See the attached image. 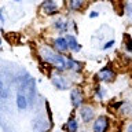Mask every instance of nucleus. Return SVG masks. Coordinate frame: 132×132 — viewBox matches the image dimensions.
Here are the masks:
<instances>
[{
	"instance_id": "obj_1",
	"label": "nucleus",
	"mask_w": 132,
	"mask_h": 132,
	"mask_svg": "<svg viewBox=\"0 0 132 132\" xmlns=\"http://www.w3.org/2000/svg\"><path fill=\"white\" fill-rule=\"evenodd\" d=\"M40 56L43 58L44 63L51 65L54 69L59 70V72L66 70V59L62 55H59L58 52H55L52 48H50V47H41Z\"/></svg>"
},
{
	"instance_id": "obj_2",
	"label": "nucleus",
	"mask_w": 132,
	"mask_h": 132,
	"mask_svg": "<svg viewBox=\"0 0 132 132\" xmlns=\"http://www.w3.org/2000/svg\"><path fill=\"white\" fill-rule=\"evenodd\" d=\"M96 77H98L99 81L110 82V81H113L116 78V73L113 72V69H111L110 66H106V68H103V69L99 70L98 74H96Z\"/></svg>"
},
{
	"instance_id": "obj_3",
	"label": "nucleus",
	"mask_w": 132,
	"mask_h": 132,
	"mask_svg": "<svg viewBox=\"0 0 132 132\" xmlns=\"http://www.w3.org/2000/svg\"><path fill=\"white\" fill-rule=\"evenodd\" d=\"M109 129V118L106 116H99L94 122V132H106Z\"/></svg>"
},
{
	"instance_id": "obj_4",
	"label": "nucleus",
	"mask_w": 132,
	"mask_h": 132,
	"mask_svg": "<svg viewBox=\"0 0 132 132\" xmlns=\"http://www.w3.org/2000/svg\"><path fill=\"white\" fill-rule=\"evenodd\" d=\"M40 8L45 15H55L58 12V7H56V4L54 0H44V2L41 3Z\"/></svg>"
},
{
	"instance_id": "obj_5",
	"label": "nucleus",
	"mask_w": 132,
	"mask_h": 132,
	"mask_svg": "<svg viewBox=\"0 0 132 132\" xmlns=\"http://www.w3.org/2000/svg\"><path fill=\"white\" fill-rule=\"evenodd\" d=\"M54 48H55V51H58L59 54H63L69 50L68 47V41H66L65 37H56L55 40H54Z\"/></svg>"
},
{
	"instance_id": "obj_6",
	"label": "nucleus",
	"mask_w": 132,
	"mask_h": 132,
	"mask_svg": "<svg viewBox=\"0 0 132 132\" xmlns=\"http://www.w3.org/2000/svg\"><path fill=\"white\" fill-rule=\"evenodd\" d=\"M80 116H81V118H82V121H85V122H88L91 121V120L94 118V109L91 106H82L81 109H80Z\"/></svg>"
},
{
	"instance_id": "obj_7",
	"label": "nucleus",
	"mask_w": 132,
	"mask_h": 132,
	"mask_svg": "<svg viewBox=\"0 0 132 132\" xmlns=\"http://www.w3.org/2000/svg\"><path fill=\"white\" fill-rule=\"evenodd\" d=\"M66 41H68V47H69V50L70 51H74V52H78L81 50V45L78 44V41H77V39L74 37L73 35H66Z\"/></svg>"
},
{
	"instance_id": "obj_8",
	"label": "nucleus",
	"mask_w": 132,
	"mask_h": 132,
	"mask_svg": "<svg viewBox=\"0 0 132 132\" xmlns=\"http://www.w3.org/2000/svg\"><path fill=\"white\" fill-rule=\"evenodd\" d=\"M70 98H72V103L74 107H80L82 101H84V96H82V92L80 89H73L70 94Z\"/></svg>"
},
{
	"instance_id": "obj_9",
	"label": "nucleus",
	"mask_w": 132,
	"mask_h": 132,
	"mask_svg": "<svg viewBox=\"0 0 132 132\" xmlns=\"http://www.w3.org/2000/svg\"><path fill=\"white\" fill-rule=\"evenodd\" d=\"M51 81H52V84L55 85V88L58 89H68V82H66V80L62 76H54L51 78Z\"/></svg>"
},
{
	"instance_id": "obj_10",
	"label": "nucleus",
	"mask_w": 132,
	"mask_h": 132,
	"mask_svg": "<svg viewBox=\"0 0 132 132\" xmlns=\"http://www.w3.org/2000/svg\"><path fill=\"white\" fill-rule=\"evenodd\" d=\"M66 69L68 70H74V72H80L82 69V63L72 59V58H66Z\"/></svg>"
},
{
	"instance_id": "obj_11",
	"label": "nucleus",
	"mask_w": 132,
	"mask_h": 132,
	"mask_svg": "<svg viewBox=\"0 0 132 132\" xmlns=\"http://www.w3.org/2000/svg\"><path fill=\"white\" fill-rule=\"evenodd\" d=\"M54 28H55L56 30L65 33V32H68V29H69V22L68 21H63V19H56V21H54Z\"/></svg>"
},
{
	"instance_id": "obj_12",
	"label": "nucleus",
	"mask_w": 132,
	"mask_h": 132,
	"mask_svg": "<svg viewBox=\"0 0 132 132\" xmlns=\"http://www.w3.org/2000/svg\"><path fill=\"white\" fill-rule=\"evenodd\" d=\"M85 4V0H69V8L72 11H80Z\"/></svg>"
},
{
	"instance_id": "obj_13",
	"label": "nucleus",
	"mask_w": 132,
	"mask_h": 132,
	"mask_svg": "<svg viewBox=\"0 0 132 132\" xmlns=\"http://www.w3.org/2000/svg\"><path fill=\"white\" fill-rule=\"evenodd\" d=\"M16 106L19 110H25L28 107V99L23 94H18L16 95Z\"/></svg>"
},
{
	"instance_id": "obj_14",
	"label": "nucleus",
	"mask_w": 132,
	"mask_h": 132,
	"mask_svg": "<svg viewBox=\"0 0 132 132\" xmlns=\"http://www.w3.org/2000/svg\"><path fill=\"white\" fill-rule=\"evenodd\" d=\"M66 128H68L69 132H77V128H78V124H77V120L74 117H70L69 121L66 122Z\"/></svg>"
},
{
	"instance_id": "obj_15",
	"label": "nucleus",
	"mask_w": 132,
	"mask_h": 132,
	"mask_svg": "<svg viewBox=\"0 0 132 132\" xmlns=\"http://www.w3.org/2000/svg\"><path fill=\"white\" fill-rule=\"evenodd\" d=\"M124 40H125V48H127V51L132 52V39H131V36L129 35H125V36H124Z\"/></svg>"
},
{
	"instance_id": "obj_16",
	"label": "nucleus",
	"mask_w": 132,
	"mask_h": 132,
	"mask_svg": "<svg viewBox=\"0 0 132 132\" xmlns=\"http://www.w3.org/2000/svg\"><path fill=\"white\" fill-rule=\"evenodd\" d=\"M116 43V41L114 40H110V41H107V43L105 44V45H103V48H105V50H107V48H110V47H113V44Z\"/></svg>"
},
{
	"instance_id": "obj_17",
	"label": "nucleus",
	"mask_w": 132,
	"mask_h": 132,
	"mask_svg": "<svg viewBox=\"0 0 132 132\" xmlns=\"http://www.w3.org/2000/svg\"><path fill=\"white\" fill-rule=\"evenodd\" d=\"M98 15H99V12H96V11H92V12L89 14V16H91V18H96Z\"/></svg>"
},
{
	"instance_id": "obj_18",
	"label": "nucleus",
	"mask_w": 132,
	"mask_h": 132,
	"mask_svg": "<svg viewBox=\"0 0 132 132\" xmlns=\"http://www.w3.org/2000/svg\"><path fill=\"white\" fill-rule=\"evenodd\" d=\"M0 21L4 23V15H3V11H0Z\"/></svg>"
},
{
	"instance_id": "obj_19",
	"label": "nucleus",
	"mask_w": 132,
	"mask_h": 132,
	"mask_svg": "<svg viewBox=\"0 0 132 132\" xmlns=\"http://www.w3.org/2000/svg\"><path fill=\"white\" fill-rule=\"evenodd\" d=\"M0 89H3V81H2V78H0Z\"/></svg>"
},
{
	"instance_id": "obj_20",
	"label": "nucleus",
	"mask_w": 132,
	"mask_h": 132,
	"mask_svg": "<svg viewBox=\"0 0 132 132\" xmlns=\"http://www.w3.org/2000/svg\"><path fill=\"white\" fill-rule=\"evenodd\" d=\"M128 132H132V124H131L129 127H128Z\"/></svg>"
},
{
	"instance_id": "obj_21",
	"label": "nucleus",
	"mask_w": 132,
	"mask_h": 132,
	"mask_svg": "<svg viewBox=\"0 0 132 132\" xmlns=\"http://www.w3.org/2000/svg\"><path fill=\"white\" fill-rule=\"evenodd\" d=\"M14 2H21V0H14Z\"/></svg>"
},
{
	"instance_id": "obj_22",
	"label": "nucleus",
	"mask_w": 132,
	"mask_h": 132,
	"mask_svg": "<svg viewBox=\"0 0 132 132\" xmlns=\"http://www.w3.org/2000/svg\"><path fill=\"white\" fill-rule=\"evenodd\" d=\"M0 44H2V40H0Z\"/></svg>"
}]
</instances>
